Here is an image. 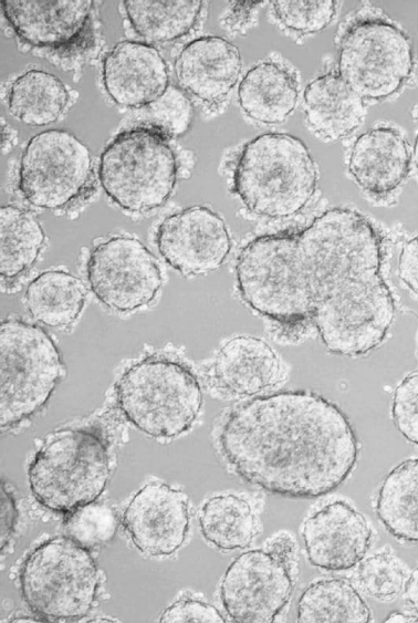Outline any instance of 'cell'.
<instances>
[{
    "mask_svg": "<svg viewBox=\"0 0 418 623\" xmlns=\"http://www.w3.org/2000/svg\"><path fill=\"white\" fill-rule=\"evenodd\" d=\"M160 622H224L217 608L199 600L185 599L168 606Z\"/></svg>",
    "mask_w": 418,
    "mask_h": 623,
    "instance_id": "35",
    "label": "cell"
},
{
    "mask_svg": "<svg viewBox=\"0 0 418 623\" xmlns=\"http://www.w3.org/2000/svg\"><path fill=\"white\" fill-rule=\"evenodd\" d=\"M304 113L310 127L322 138L336 141L353 133L365 117L364 100L339 73H326L304 91Z\"/></svg>",
    "mask_w": 418,
    "mask_h": 623,
    "instance_id": "21",
    "label": "cell"
},
{
    "mask_svg": "<svg viewBox=\"0 0 418 623\" xmlns=\"http://www.w3.org/2000/svg\"><path fill=\"white\" fill-rule=\"evenodd\" d=\"M412 154H414L415 164L418 168V134H417L416 139H415Z\"/></svg>",
    "mask_w": 418,
    "mask_h": 623,
    "instance_id": "41",
    "label": "cell"
},
{
    "mask_svg": "<svg viewBox=\"0 0 418 623\" xmlns=\"http://www.w3.org/2000/svg\"><path fill=\"white\" fill-rule=\"evenodd\" d=\"M103 82L112 100L125 107L148 106L169 86L164 58L151 45L123 41L103 62Z\"/></svg>",
    "mask_w": 418,
    "mask_h": 623,
    "instance_id": "17",
    "label": "cell"
},
{
    "mask_svg": "<svg viewBox=\"0 0 418 623\" xmlns=\"http://www.w3.org/2000/svg\"><path fill=\"white\" fill-rule=\"evenodd\" d=\"M297 97L295 79L274 62H262L250 69L238 90L242 111L264 124L283 122L295 108Z\"/></svg>",
    "mask_w": 418,
    "mask_h": 623,
    "instance_id": "22",
    "label": "cell"
},
{
    "mask_svg": "<svg viewBox=\"0 0 418 623\" xmlns=\"http://www.w3.org/2000/svg\"><path fill=\"white\" fill-rule=\"evenodd\" d=\"M156 242L164 260L186 276L219 268L231 249L224 221L203 206L167 217L158 227Z\"/></svg>",
    "mask_w": 418,
    "mask_h": 623,
    "instance_id": "13",
    "label": "cell"
},
{
    "mask_svg": "<svg viewBox=\"0 0 418 623\" xmlns=\"http://www.w3.org/2000/svg\"><path fill=\"white\" fill-rule=\"evenodd\" d=\"M1 551L7 548L12 536L18 517L15 501L7 488V484L1 480Z\"/></svg>",
    "mask_w": 418,
    "mask_h": 623,
    "instance_id": "38",
    "label": "cell"
},
{
    "mask_svg": "<svg viewBox=\"0 0 418 623\" xmlns=\"http://www.w3.org/2000/svg\"><path fill=\"white\" fill-rule=\"evenodd\" d=\"M220 451L244 481L288 498H318L354 470L359 443L341 408L309 391L258 396L236 408Z\"/></svg>",
    "mask_w": 418,
    "mask_h": 623,
    "instance_id": "2",
    "label": "cell"
},
{
    "mask_svg": "<svg viewBox=\"0 0 418 623\" xmlns=\"http://www.w3.org/2000/svg\"><path fill=\"white\" fill-rule=\"evenodd\" d=\"M93 175L91 152L64 129H46L27 144L20 163L19 189L33 206L61 209L80 198Z\"/></svg>",
    "mask_w": 418,
    "mask_h": 623,
    "instance_id": "10",
    "label": "cell"
},
{
    "mask_svg": "<svg viewBox=\"0 0 418 623\" xmlns=\"http://www.w3.org/2000/svg\"><path fill=\"white\" fill-rule=\"evenodd\" d=\"M264 550L286 567L293 578L297 570L296 542L290 532L281 531L265 541Z\"/></svg>",
    "mask_w": 418,
    "mask_h": 623,
    "instance_id": "36",
    "label": "cell"
},
{
    "mask_svg": "<svg viewBox=\"0 0 418 623\" xmlns=\"http://www.w3.org/2000/svg\"><path fill=\"white\" fill-rule=\"evenodd\" d=\"M129 22L143 38L165 42L187 34L200 14L199 0H126Z\"/></svg>",
    "mask_w": 418,
    "mask_h": 623,
    "instance_id": "29",
    "label": "cell"
},
{
    "mask_svg": "<svg viewBox=\"0 0 418 623\" xmlns=\"http://www.w3.org/2000/svg\"><path fill=\"white\" fill-rule=\"evenodd\" d=\"M117 525V517L109 506L93 501L66 512L64 531L69 538L88 549L111 541Z\"/></svg>",
    "mask_w": 418,
    "mask_h": 623,
    "instance_id": "30",
    "label": "cell"
},
{
    "mask_svg": "<svg viewBox=\"0 0 418 623\" xmlns=\"http://www.w3.org/2000/svg\"><path fill=\"white\" fill-rule=\"evenodd\" d=\"M385 622H418V616L409 615L401 612H391Z\"/></svg>",
    "mask_w": 418,
    "mask_h": 623,
    "instance_id": "40",
    "label": "cell"
},
{
    "mask_svg": "<svg viewBox=\"0 0 418 623\" xmlns=\"http://www.w3.org/2000/svg\"><path fill=\"white\" fill-rule=\"evenodd\" d=\"M1 281H13L38 260L45 235L36 217L13 205L0 209Z\"/></svg>",
    "mask_w": 418,
    "mask_h": 623,
    "instance_id": "27",
    "label": "cell"
},
{
    "mask_svg": "<svg viewBox=\"0 0 418 623\" xmlns=\"http://www.w3.org/2000/svg\"><path fill=\"white\" fill-rule=\"evenodd\" d=\"M369 621V608L357 590L343 579L316 581L299 599L297 622Z\"/></svg>",
    "mask_w": 418,
    "mask_h": 623,
    "instance_id": "28",
    "label": "cell"
},
{
    "mask_svg": "<svg viewBox=\"0 0 418 623\" xmlns=\"http://www.w3.org/2000/svg\"><path fill=\"white\" fill-rule=\"evenodd\" d=\"M333 0H276L273 1V14L278 21L291 31L307 34L325 29L336 12Z\"/></svg>",
    "mask_w": 418,
    "mask_h": 623,
    "instance_id": "32",
    "label": "cell"
},
{
    "mask_svg": "<svg viewBox=\"0 0 418 623\" xmlns=\"http://www.w3.org/2000/svg\"><path fill=\"white\" fill-rule=\"evenodd\" d=\"M123 521L142 552L169 555L182 546L189 530L187 496L166 484H147L128 502Z\"/></svg>",
    "mask_w": 418,
    "mask_h": 623,
    "instance_id": "14",
    "label": "cell"
},
{
    "mask_svg": "<svg viewBox=\"0 0 418 623\" xmlns=\"http://www.w3.org/2000/svg\"><path fill=\"white\" fill-rule=\"evenodd\" d=\"M100 583L87 548L55 537L36 547L20 571L23 600L42 620L79 621L91 611Z\"/></svg>",
    "mask_w": 418,
    "mask_h": 623,
    "instance_id": "6",
    "label": "cell"
},
{
    "mask_svg": "<svg viewBox=\"0 0 418 623\" xmlns=\"http://www.w3.org/2000/svg\"><path fill=\"white\" fill-rule=\"evenodd\" d=\"M124 417L156 438L176 437L195 423L202 405L197 377L184 364L165 357H146L128 367L116 387Z\"/></svg>",
    "mask_w": 418,
    "mask_h": 623,
    "instance_id": "4",
    "label": "cell"
},
{
    "mask_svg": "<svg viewBox=\"0 0 418 623\" xmlns=\"http://www.w3.org/2000/svg\"><path fill=\"white\" fill-rule=\"evenodd\" d=\"M242 60L238 48L221 37H201L188 43L175 61L181 87L198 98L222 101L238 82Z\"/></svg>",
    "mask_w": 418,
    "mask_h": 623,
    "instance_id": "18",
    "label": "cell"
},
{
    "mask_svg": "<svg viewBox=\"0 0 418 623\" xmlns=\"http://www.w3.org/2000/svg\"><path fill=\"white\" fill-rule=\"evenodd\" d=\"M69 102L62 81L45 71L30 70L15 79L9 93V111L31 126L58 121Z\"/></svg>",
    "mask_w": 418,
    "mask_h": 623,
    "instance_id": "26",
    "label": "cell"
},
{
    "mask_svg": "<svg viewBox=\"0 0 418 623\" xmlns=\"http://www.w3.org/2000/svg\"><path fill=\"white\" fill-rule=\"evenodd\" d=\"M1 429L35 415L64 375L60 351L41 326L19 319L0 324Z\"/></svg>",
    "mask_w": 418,
    "mask_h": 623,
    "instance_id": "8",
    "label": "cell"
},
{
    "mask_svg": "<svg viewBox=\"0 0 418 623\" xmlns=\"http://www.w3.org/2000/svg\"><path fill=\"white\" fill-rule=\"evenodd\" d=\"M95 297L108 309L130 312L149 304L163 285L155 256L138 239L118 236L95 246L86 263Z\"/></svg>",
    "mask_w": 418,
    "mask_h": 623,
    "instance_id": "11",
    "label": "cell"
},
{
    "mask_svg": "<svg viewBox=\"0 0 418 623\" xmlns=\"http://www.w3.org/2000/svg\"><path fill=\"white\" fill-rule=\"evenodd\" d=\"M302 538L310 563L327 571L355 567L367 553L372 529L366 518L344 500H335L307 518Z\"/></svg>",
    "mask_w": 418,
    "mask_h": 623,
    "instance_id": "15",
    "label": "cell"
},
{
    "mask_svg": "<svg viewBox=\"0 0 418 623\" xmlns=\"http://www.w3.org/2000/svg\"><path fill=\"white\" fill-rule=\"evenodd\" d=\"M86 299L83 282L64 270H46L27 287L24 300L31 316L51 328L72 324Z\"/></svg>",
    "mask_w": 418,
    "mask_h": 623,
    "instance_id": "23",
    "label": "cell"
},
{
    "mask_svg": "<svg viewBox=\"0 0 418 623\" xmlns=\"http://www.w3.org/2000/svg\"><path fill=\"white\" fill-rule=\"evenodd\" d=\"M293 578L264 549L238 555L221 582V602L234 622H273L288 604Z\"/></svg>",
    "mask_w": 418,
    "mask_h": 623,
    "instance_id": "12",
    "label": "cell"
},
{
    "mask_svg": "<svg viewBox=\"0 0 418 623\" xmlns=\"http://www.w3.org/2000/svg\"><path fill=\"white\" fill-rule=\"evenodd\" d=\"M282 364L272 347L254 336H236L218 352L212 375L218 387L232 395L251 396L274 387Z\"/></svg>",
    "mask_w": 418,
    "mask_h": 623,
    "instance_id": "20",
    "label": "cell"
},
{
    "mask_svg": "<svg viewBox=\"0 0 418 623\" xmlns=\"http://www.w3.org/2000/svg\"><path fill=\"white\" fill-rule=\"evenodd\" d=\"M91 0H2L1 9L14 32L39 48L64 49L86 33Z\"/></svg>",
    "mask_w": 418,
    "mask_h": 623,
    "instance_id": "16",
    "label": "cell"
},
{
    "mask_svg": "<svg viewBox=\"0 0 418 623\" xmlns=\"http://www.w3.org/2000/svg\"><path fill=\"white\" fill-rule=\"evenodd\" d=\"M412 68L409 37L386 20H359L343 35L338 73L363 100L391 96L406 83Z\"/></svg>",
    "mask_w": 418,
    "mask_h": 623,
    "instance_id": "9",
    "label": "cell"
},
{
    "mask_svg": "<svg viewBox=\"0 0 418 623\" xmlns=\"http://www.w3.org/2000/svg\"><path fill=\"white\" fill-rule=\"evenodd\" d=\"M376 513L396 539L418 542V458L400 463L386 476L377 495Z\"/></svg>",
    "mask_w": 418,
    "mask_h": 623,
    "instance_id": "24",
    "label": "cell"
},
{
    "mask_svg": "<svg viewBox=\"0 0 418 623\" xmlns=\"http://www.w3.org/2000/svg\"><path fill=\"white\" fill-rule=\"evenodd\" d=\"M199 527L203 538L220 550L244 549L258 534L253 508L242 497L219 495L201 507Z\"/></svg>",
    "mask_w": 418,
    "mask_h": 623,
    "instance_id": "25",
    "label": "cell"
},
{
    "mask_svg": "<svg viewBox=\"0 0 418 623\" xmlns=\"http://www.w3.org/2000/svg\"><path fill=\"white\" fill-rule=\"evenodd\" d=\"M98 175L107 196L123 209L148 211L161 206L177 179L168 135L154 126L119 133L102 153Z\"/></svg>",
    "mask_w": 418,
    "mask_h": 623,
    "instance_id": "7",
    "label": "cell"
},
{
    "mask_svg": "<svg viewBox=\"0 0 418 623\" xmlns=\"http://www.w3.org/2000/svg\"><path fill=\"white\" fill-rule=\"evenodd\" d=\"M410 159L407 143L399 132L391 127H376L355 141L348 169L360 188L384 196L406 179Z\"/></svg>",
    "mask_w": 418,
    "mask_h": 623,
    "instance_id": "19",
    "label": "cell"
},
{
    "mask_svg": "<svg viewBox=\"0 0 418 623\" xmlns=\"http://www.w3.org/2000/svg\"><path fill=\"white\" fill-rule=\"evenodd\" d=\"M405 578V564L388 551L366 558L357 569L360 589L379 601L395 599L404 586Z\"/></svg>",
    "mask_w": 418,
    "mask_h": 623,
    "instance_id": "31",
    "label": "cell"
},
{
    "mask_svg": "<svg viewBox=\"0 0 418 623\" xmlns=\"http://www.w3.org/2000/svg\"><path fill=\"white\" fill-rule=\"evenodd\" d=\"M316 184L317 172L307 147L285 133H265L248 142L233 173L234 193L250 211L268 218L300 212Z\"/></svg>",
    "mask_w": 418,
    "mask_h": 623,
    "instance_id": "3",
    "label": "cell"
},
{
    "mask_svg": "<svg viewBox=\"0 0 418 623\" xmlns=\"http://www.w3.org/2000/svg\"><path fill=\"white\" fill-rule=\"evenodd\" d=\"M109 477L107 445L96 429L54 432L35 454L28 470L34 498L56 512L93 502Z\"/></svg>",
    "mask_w": 418,
    "mask_h": 623,
    "instance_id": "5",
    "label": "cell"
},
{
    "mask_svg": "<svg viewBox=\"0 0 418 623\" xmlns=\"http://www.w3.org/2000/svg\"><path fill=\"white\" fill-rule=\"evenodd\" d=\"M382 260L373 225L352 209L332 208L299 231L247 243L237 285L259 314L284 326L310 322L330 352L359 356L380 345L395 318Z\"/></svg>",
    "mask_w": 418,
    "mask_h": 623,
    "instance_id": "1",
    "label": "cell"
},
{
    "mask_svg": "<svg viewBox=\"0 0 418 623\" xmlns=\"http://www.w3.org/2000/svg\"><path fill=\"white\" fill-rule=\"evenodd\" d=\"M147 107V116L154 127L168 136H181L190 127L194 107L186 94L174 85H169L164 94Z\"/></svg>",
    "mask_w": 418,
    "mask_h": 623,
    "instance_id": "33",
    "label": "cell"
},
{
    "mask_svg": "<svg viewBox=\"0 0 418 623\" xmlns=\"http://www.w3.org/2000/svg\"><path fill=\"white\" fill-rule=\"evenodd\" d=\"M405 598L407 603L418 613V567L412 570L405 583Z\"/></svg>",
    "mask_w": 418,
    "mask_h": 623,
    "instance_id": "39",
    "label": "cell"
},
{
    "mask_svg": "<svg viewBox=\"0 0 418 623\" xmlns=\"http://www.w3.org/2000/svg\"><path fill=\"white\" fill-rule=\"evenodd\" d=\"M398 277L412 293L418 295V236L407 241L400 251Z\"/></svg>",
    "mask_w": 418,
    "mask_h": 623,
    "instance_id": "37",
    "label": "cell"
},
{
    "mask_svg": "<svg viewBox=\"0 0 418 623\" xmlns=\"http://www.w3.org/2000/svg\"><path fill=\"white\" fill-rule=\"evenodd\" d=\"M391 416L401 435L418 445V371L407 375L396 387Z\"/></svg>",
    "mask_w": 418,
    "mask_h": 623,
    "instance_id": "34",
    "label": "cell"
}]
</instances>
